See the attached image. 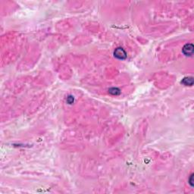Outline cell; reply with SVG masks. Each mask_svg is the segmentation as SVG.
<instances>
[{
	"mask_svg": "<svg viewBox=\"0 0 194 194\" xmlns=\"http://www.w3.org/2000/svg\"><path fill=\"white\" fill-rule=\"evenodd\" d=\"M114 55L118 59H125L127 57V54L122 48H117L114 51Z\"/></svg>",
	"mask_w": 194,
	"mask_h": 194,
	"instance_id": "obj_1",
	"label": "cell"
},
{
	"mask_svg": "<svg viewBox=\"0 0 194 194\" xmlns=\"http://www.w3.org/2000/svg\"><path fill=\"white\" fill-rule=\"evenodd\" d=\"M183 52L186 55H192L193 53V44H187L183 48Z\"/></svg>",
	"mask_w": 194,
	"mask_h": 194,
	"instance_id": "obj_2",
	"label": "cell"
},
{
	"mask_svg": "<svg viewBox=\"0 0 194 194\" xmlns=\"http://www.w3.org/2000/svg\"><path fill=\"white\" fill-rule=\"evenodd\" d=\"M182 83L186 86H192L193 84V78H186L183 80Z\"/></svg>",
	"mask_w": 194,
	"mask_h": 194,
	"instance_id": "obj_3",
	"label": "cell"
}]
</instances>
